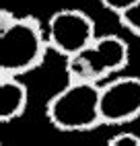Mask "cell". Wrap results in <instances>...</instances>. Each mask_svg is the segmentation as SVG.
Masks as SVG:
<instances>
[{"mask_svg":"<svg viewBox=\"0 0 140 146\" xmlns=\"http://www.w3.org/2000/svg\"><path fill=\"white\" fill-rule=\"evenodd\" d=\"M47 52L45 27L35 17L0 13V74L25 76L43 64Z\"/></svg>","mask_w":140,"mask_h":146,"instance_id":"6da1fadb","label":"cell"},{"mask_svg":"<svg viewBox=\"0 0 140 146\" xmlns=\"http://www.w3.org/2000/svg\"><path fill=\"white\" fill-rule=\"evenodd\" d=\"M45 117L52 128L66 134L91 132L103 125L101 119V84L72 82L54 93L45 105Z\"/></svg>","mask_w":140,"mask_h":146,"instance_id":"7a4b0ae2","label":"cell"},{"mask_svg":"<svg viewBox=\"0 0 140 146\" xmlns=\"http://www.w3.org/2000/svg\"><path fill=\"white\" fill-rule=\"evenodd\" d=\"M130 62V47L117 35H97L91 45L78 54L66 58V78L72 82H95L103 84L105 80L122 74Z\"/></svg>","mask_w":140,"mask_h":146,"instance_id":"3957f363","label":"cell"},{"mask_svg":"<svg viewBox=\"0 0 140 146\" xmlns=\"http://www.w3.org/2000/svg\"><path fill=\"white\" fill-rule=\"evenodd\" d=\"M97 25L81 8H60L45 23V37L49 50L66 58L91 45L97 37Z\"/></svg>","mask_w":140,"mask_h":146,"instance_id":"277c9868","label":"cell"},{"mask_svg":"<svg viewBox=\"0 0 140 146\" xmlns=\"http://www.w3.org/2000/svg\"><path fill=\"white\" fill-rule=\"evenodd\" d=\"M140 117V76L117 74L101 84L103 125H126Z\"/></svg>","mask_w":140,"mask_h":146,"instance_id":"5b68a950","label":"cell"},{"mask_svg":"<svg viewBox=\"0 0 140 146\" xmlns=\"http://www.w3.org/2000/svg\"><path fill=\"white\" fill-rule=\"evenodd\" d=\"M29 105V89L21 76L0 74V121L11 123L23 113Z\"/></svg>","mask_w":140,"mask_h":146,"instance_id":"8992f818","label":"cell"},{"mask_svg":"<svg viewBox=\"0 0 140 146\" xmlns=\"http://www.w3.org/2000/svg\"><path fill=\"white\" fill-rule=\"evenodd\" d=\"M117 21L130 35H134L140 39V0L134 2L130 8H126L122 15H117Z\"/></svg>","mask_w":140,"mask_h":146,"instance_id":"52a82bcc","label":"cell"},{"mask_svg":"<svg viewBox=\"0 0 140 146\" xmlns=\"http://www.w3.org/2000/svg\"><path fill=\"white\" fill-rule=\"evenodd\" d=\"M107 146H140V134L132 130H119L107 138Z\"/></svg>","mask_w":140,"mask_h":146,"instance_id":"ba28073f","label":"cell"},{"mask_svg":"<svg viewBox=\"0 0 140 146\" xmlns=\"http://www.w3.org/2000/svg\"><path fill=\"white\" fill-rule=\"evenodd\" d=\"M134 2H138V0H99V4H101L105 11L113 13L115 17H117V15H122L126 8H130Z\"/></svg>","mask_w":140,"mask_h":146,"instance_id":"9c48e42d","label":"cell"}]
</instances>
